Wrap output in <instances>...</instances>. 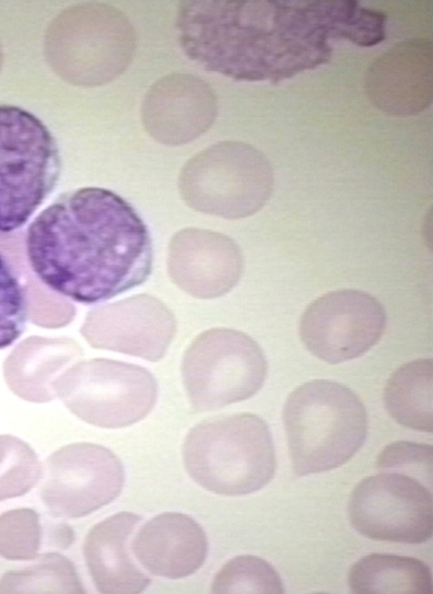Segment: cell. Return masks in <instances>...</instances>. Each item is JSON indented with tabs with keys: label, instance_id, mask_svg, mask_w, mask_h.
I'll return each mask as SVG.
<instances>
[{
	"label": "cell",
	"instance_id": "obj_1",
	"mask_svg": "<svg viewBox=\"0 0 433 594\" xmlns=\"http://www.w3.org/2000/svg\"><path fill=\"white\" fill-rule=\"evenodd\" d=\"M386 15L355 1H180L175 27L184 54L234 80L279 83L331 59V39L373 46Z\"/></svg>",
	"mask_w": 433,
	"mask_h": 594
},
{
	"label": "cell",
	"instance_id": "obj_2",
	"mask_svg": "<svg viewBox=\"0 0 433 594\" xmlns=\"http://www.w3.org/2000/svg\"><path fill=\"white\" fill-rule=\"evenodd\" d=\"M25 252L36 278L75 303L109 301L153 270L148 224L117 193L97 186L59 195L28 224Z\"/></svg>",
	"mask_w": 433,
	"mask_h": 594
},
{
	"label": "cell",
	"instance_id": "obj_3",
	"mask_svg": "<svg viewBox=\"0 0 433 594\" xmlns=\"http://www.w3.org/2000/svg\"><path fill=\"white\" fill-rule=\"evenodd\" d=\"M282 419L296 476L346 464L367 435L362 400L346 385L330 380H312L296 387L285 400Z\"/></svg>",
	"mask_w": 433,
	"mask_h": 594
},
{
	"label": "cell",
	"instance_id": "obj_4",
	"mask_svg": "<svg viewBox=\"0 0 433 594\" xmlns=\"http://www.w3.org/2000/svg\"><path fill=\"white\" fill-rule=\"evenodd\" d=\"M183 459L194 481L221 496L261 489L277 467L270 430L254 414L222 416L197 424L184 441Z\"/></svg>",
	"mask_w": 433,
	"mask_h": 594
},
{
	"label": "cell",
	"instance_id": "obj_5",
	"mask_svg": "<svg viewBox=\"0 0 433 594\" xmlns=\"http://www.w3.org/2000/svg\"><path fill=\"white\" fill-rule=\"evenodd\" d=\"M56 138L33 113L0 104V233L27 223L61 175Z\"/></svg>",
	"mask_w": 433,
	"mask_h": 594
},
{
	"label": "cell",
	"instance_id": "obj_6",
	"mask_svg": "<svg viewBox=\"0 0 433 594\" xmlns=\"http://www.w3.org/2000/svg\"><path fill=\"white\" fill-rule=\"evenodd\" d=\"M188 183L199 208L227 219H243L268 202L274 175L268 158L254 145L223 141L192 161Z\"/></svg>",
	"mask_w": 433,
	"mask_h": 594
},
{
	"label": "cell",
	"instance_id": "obj_7",
	"mask_svg": "<svg viewBox=\"0 0 433 594\" xmlns=\"http://www.w3.org/2000/svg\"><path fill=\"white\" fill-rule=\"evenodd\" d=\"M260 346L243 331L207 334L189 351L185 376L198 409L220 408L254 396L267 376Z\"/></svg>",
	"mask_w": 433,
	"mask_h": 594
},
{
	"label": "cell",
	"instance_id": "obj_8",
	"mask_svg": "<svg viewBox=\"0 0 433 594\" xmlns=\"http://www.w3.org/2000/svg\"><path fill=\"white\" fill-rule=\"evenodd\" d=\"M348 515L354 529L367 538L422 544L433 532L431 489L400 473L368 476L353 489Z\"/></svg>",
	"mask_w": 433,
	"mask_h": 594
},
{
	"label": "cell",
	"instance_id": "obj_9",
	"mask_svg": "<svg viewBox=\"0 0 433 594\" xmlns=\"http://www.w3.org/2000/svg\"><path fill=\"white\" fill-rule=\"evenodd\" d=\"M125 484V468L109 449L93 443H73L46 461L40 498L59 517L86 516L113 502Z\"/></svg>",
	"mask_w": 433,
	"mask_h": 594
},
{
	"label": "cell",
	"instance_id": "obj_10",
	"mask_svg": "<svg viewBox=\"0 0 433 594\" xmlns=\"http://www.w3.org/2000/svg\"><path fill=\"white\" fill-rule=\"evenodd\" d=\"M386 328V312L373 295L354 289L328 292L303 312L299 333L306 349L321 361L353 360L374 347Z\"/></svg>",
	"mask_w": 433,
	"mask_h": 594
},
{
	"label": "cell",
	"instance_id": "obj_11",
	"mask_svg": "<svg viewBox=\"0 0 433 594\" xmlns=\"http://www.w3.org/2000/svg\"><path fill=\"white\" fill-rule=\"evenodd\" d=\"M432 43L425 38L406 39L370 66L365 77L366 95L388 115H417L432 103Z\"/></svg>",
	"mask_w": 433,
	"mask_h": 594
},
{
	"label": "cell",
	"instance_id": "obj_12",
	"mask_svg": "<svg viewBox=\"0 0 433 594\" xmlns=\"http://www.w3.org/2000/svg\"><path fill=\"white\" fill-rule=\"evenodd\" d=\"M130 548L148 572L176 580L191 575L204 563L208 538L189 515L165 512L140 527Z\"/></svg>",
	"mask_w": 433,
	"mask_h": 594
},
{
	"label": "cell",
	"instance_id": "obj_13",
	"mask_svg": "<svg viewBox=\"0 0 433 594\" xmlns=\"http://www.w3.org/2000/svg\"><path fill=\"white\" fill-rule=\"evenodd\" d=\"M141 517L119 512L101 521L87 533L83 556L101 593L134 594L145 590L150 578L130 558L128 543Z\"/></svg>",
	"mask_w": 433,
	"mask_h": 594
},
{
	"label": "cell",
	"instance_id": "obj_14",
	"mask_svg": "<svg viewBox=\"0 0 433 594\" xmlns=\"http://www.w3.org/2000/svg\"><path fill=\"white\" fill-rule=\"evenodd\" d=\"M348 584L353 593L432 594L430 568L413 557L371 554L349 570Z\"/></svg>",
	"mask_w": 433,
	"mask_h": 594
},
{
	"label": "cell",
	"instance_id": "obj_15",
	"mask_svg": "<svg viewBox=\"0 0 433 594\" xmlns=\"http://www.w3.org/2000/svg\"><path fill=\"white\" fill-rule=\"evenodd\" d=\"M431 359H417L400 365L387 380L384 404L399 424L422 432H432Z\"/></svg>",
	"mask_w": 433,
	"mask_h": 594
},
{
	"label": "cell",
	"instance_id": "obj_16",
	"mask_svg": "<svg viewBox=\"0 0 433 594\" xmlns=\"http://www.w3.org/2000/svg\"><path fill=\"white\" fill-rule=\"evenodd\" d=\"M0 593H84L73 563L65 556L49 552L37 562L0 579Z\"/></svg>",
	"mask_w": 433,
	"mask_h": 594
},
{
	"label": "cell",
	"instance_id": "obj_17",
	"mask_svg": "<svg viewBox=\"0 0 433 594\" xmlns=\"http://www.w3.org/2000/svg\"><path fill=\"white\" fill-rule=\"evenodd\" d=\"M213 593H283L280 574L265 559L242 555L227 561L215 574Z\"/></svg>",
	"mask_w": 433,
	"mask_h": 594
},
{
	"label": "cell",
	"instance_id": "obj_18",
	"mask_svg": "<svg viewBox=\"0 0 433 594\" xmlns=\"http://www.w3.org/2000/svg\"><path fill=\"white\" fill-rule=\"evenodd\" d=\"M32 447L12 435H0V501L28 492L42 477Z\"/></svg>",
	"mask_w": 433,
	"mask_h": 594
},
{
	"label": "cell",
	"instance_id": "obj_19",
	"mask_svg": "<svg viewBox=\"0 0 433 594\" xmlns=\"http://www.w3.org/2000/svg\"><path fill=\"white\" fill-rule=\"evenodd\" d=\"M27 319L26 289L0 252V349L13 345L23 335Z\"/></svg>",
	"mask_w": 433,
	"mask_h": 594
},
{
	"label": "cell",
	"instance_id": "obj_20",
	"mask_svg": "<svg viewBox=\"0 0 433 594\" xmlns=\"http://www.w3.org/2000/svg\"><path fill=\"white\" fill-rule=\"evenodd\" d=\"M42 540L39 515L32 509L10 510L0 515V556L9 560H32Z\"/></svg>",
	"mask_w": 433,
	"mask_h": 594
},
{
	"label": "cell",
	"instance_id": "obj_21",
	"mask_svg": "<svg viewBox=\"0 0 433 594\" xmlns=\"http://www.w3.org/2000/svg\"><path fill=\"white\" fill-rule=\"evenodd\" d=\"M432 445L396 441L378 454L376 467L411 476L432 488Z\"/></svg>",
	"mask_w": 433,
	"mask_h": 594
}]
</instances>
